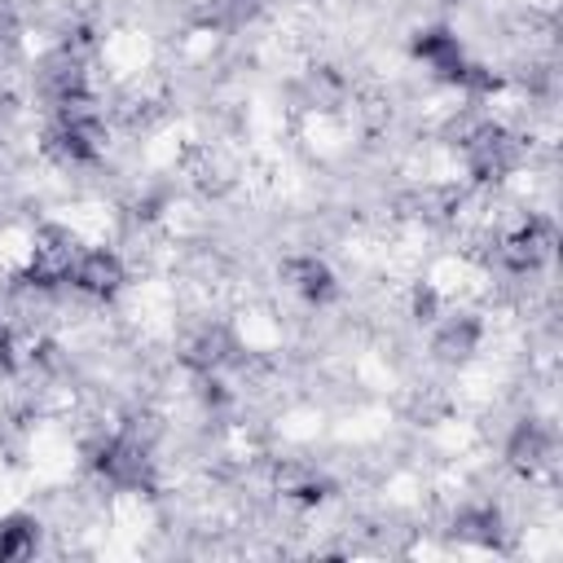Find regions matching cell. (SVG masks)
Instances as JSON below:
<instances>
[{
    "mask_svg": "<svg viewBox=\"0 0 563 563\" xmlns=\"http://www.w3.org/2000/svg\"><path fill=\"white\" fill-rule=\"evenodd\" d=\"M475 347H479V321L475 317H449V321H440V330L431 339V352L449 365L466 361Z\"/></svg>",
    "mask_w": 563,
    "mask_h": 563,
    "instance_id": "cell-11",
    "label": "cell"
},
{
    "mask_svg": "<svg viewBox=\"0 0 563 563\" xmlns=\"http://www.w3.org/2000/svg\"><path fill=\"white\" fill-rule=\"evenodd\" d=\"M413 57H422L444 84H457L462 70H466V57H462V44L449 26H431V31H418L413 40Z\"/></svg>",
    "mask_w": 563,
    "mask_h": 563,
    "instance_id": "cell-8",
    "label": "cell"
},
{
    "mask_svg": "<svg viewBox=\"0 0 563 563\" xmlns=\"http://www.w3.org/2000/svg\"><path fill=\"white\" fill-rule=\"evenodd\" d=\"M550 457H554V435H550L541 422L523 418V422L510 431V440H506V462H510L515 471H523V475H537L541 466H550Z\"/></svg>",
    "mask_w": 563,
    "mask_h": 563,
    "instance_id": "cell-9",
    "label": "cell"
},
{
    "mask_svg": "<svg viewBox=\"0 0 563 563\" xmlns=\"http://www.w3.org/2000/svg\"><path fill=\"white\" fill-rule=\"evenodd\" d=\"M9 365H13V334L9 325H0V374H9Z\"/></svg>",
    "mask_w": 563,
    "mask_h": 563,
    "instance_id": "cell-17",
    "label": "cell"
},
{
    "mask_svg": "<svg viewBox=\"0 0 563 563\" xmlns=\"http://www.w3.org/2000/svg\"><path fill=\"white\" fill-rule=\"evenodd\" d=\"M453 532L462 541H475V545H497L501 541V515L493 506H471L453 519Z\"/></svg>",
    "mask_w": 563,
    "mask_h": 563,
    "instance_id": "cell-13",
    "label": "cell"
},
{
    "mask_svg": "<svg viewBox=\"0 0 563 563\" xmlns=\"http://www.w3.org/2000/svg\"><path fill=\"white\" fill-rule=\"evenodd\" d=\"M260 13V0H211V18L220 26H242Z\"/></svg>",
    "mask_w": 563,
    "mask_h": 563,
    "instance_id": "cell-15",
    "label": "cell"
},
{
    "mask_svg": "<svg viewBox=\"0 0 563 563\" xmlns=\"http://www.w3.org/2000/svg\"><path fill=\"white\" fill-rule=\"evenodd\" d=\"M282 277H286V286H290L299 299H308V303H330V299L339 295V282H334L330 264L317 260V255H290V260L282 264Z\"/></svg>",
    "mask_w": 563,
    "mask_h": 563,
    "instance_id": "cell-7",
    "label": "cell"
},
{
    "mask_svg": "<svg viewBox=\"0 0 563 563\" xmlns=\"http://www.w3.org/2000/svg\"><path fill=\"white\" fill-rule=\"evenodd\" d=\"M88 75H84V57L70 53V48H57L40 62V92L53 101V106H66V101H79L88 97Z\"/></svg>",
    "mask_w": 563,
    "mask_h": 563,
    "instance_id": "cell-5",
    "label": "cell"
},
{
    "mask_svg": "<svg viewBox=\"0 0 563 563\" xmlns=\"http://www.w3.org/2000/svg\"><path fill=\"white\" fill-rule=\"evenodd\" d=\"M70 286L84 290V295H92V299L119 295V286H123V264H119V255H114V251H79V260H75V268H70Z\"/></svg>",
    "mask_w": 563,
    "mask_h": 563,
    "instance_id": "cell-6",
    "label": "cell"
},
{
    "mask_svg": "<svg viewBox=\"0 0 563 563\" xmlns=\"http://www.w3.org/2000/svg\"><path fill=\"white\" fill-rule=\"evenodd\" d=\"M435 312H440V295L431 286H418L413 290V317L418 321H435Z\"/></svg>",
    "mask_w": 563,
    "mask_h": 563,
    "instance_id": "cell-16",
    "label": "cell"
},
{
    "mask_svg": "<svg viewBox=\"0 0 563 563\" xmlns=\"http://www.w3.org/2000/svg\"><path fill=\"white\" fill-rule=\"evenodd\" d=\"M97 471H101L114 488H145V484H150V449H145L132 431H123V435H114V440L101 444Z\"/></svg>",
    "mask_w": 563,
    "mask_h": 563,
    "instance_id": "cell-4",
    "label": "cell"
},
{
    "mask_svg": "<svg viewBox=\"0 0 563 563\" xmlns=\"http://www.w3.org/2000/svg\"><path fill=\"white\" fill-rule=\"evenodd\" d=\"M233 356H238V343H233L229 330H220V325H207V330H198V334L185 343V365L198 369V374H216V369L229 365Z\"/></svg>",
    "mask_w": 563,
    "mask_h": 563,
    "instance_id": "cell-10",
    "label": "cell"
},
{
    "mask_svg": "<svg viewBox=\"0 0 563 563\" xmlns=\"http://www.w3.org/2000/svg\"><path fill=\"white\" fill-rule=\"evenodd\" d=\"M79 260V238L62 224H44L35 233V246H31V264L22 273V286L31 290H53L62 282H70V268Z\"/></svg>",
    "mask_w": 563,
    "mask_h": 563,
    "instance_id": "cell-1",
    "label": "cell"
},
{
    "mask_svg": "<svg viewBox=\"0 0 563 563\" xmlns=\"http://www.w3.org/2000/svg\"><path fill=\"white\" fill-rule=\"evenodd\" d=\"M273 479H277V493L290 497V501H299V506H317V501H325V479L312 475V471L299 466V462H282Z\"/></svg>",
    "mask_w": 563,
    "mask_h": 563,
    "instance_id": "cell-12",
    "label": "cell"
},
{
    "mask_svg": "<svg viewBox=\"0 0 563 563\" xmlns=\"http://www.w3.org/2000/svg\"><path fill=\"white\" fill-rule=\"evenodd\" d=\"M554 246H559V233L545 216H528L515 233L501 238V264L510 273H537L541 264L554 260Z\"/></svg>",
    "mask_w": 563,
    "mask_h": 563,
    "instance_id": "cell-3",
    "label": "cell"
},
{
    "mask_svg": "<svg viewBox=\"0 0 563 563\" xmlns=\"http://www.w3.org/2000/svg\"><path fill=\"white\" fill-rule=\"evenodd\" d=\"M35 537H40V523L26 519V515H13L0 523V559H26L35 550Z\"/></svg>",
    "mask_w": 563,
    "mask_h": 563,
    "instance_id": "cell-14",
    "label": "cell"
},
{
    "mask_svg": "<svg viewBox=\"0 0 563 563\" xmlns=\"http://www.w3.org/2000/svg\"><path fill=\"white\" fill-rule=\"evenodd\" d=\"M462 154H466V167H471V176H475L479 185L501 180V176L519 163V145H515V136H510L501 123H479L475 132H466Z\"/></svg>",
    "mask_w": 563,
    "mask_h": 563,
    "instance_id": "cell-2",
    "label": "cell"
}]
</instances>
